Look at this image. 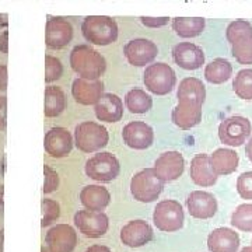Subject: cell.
<instances>
[{
	"instance_id": "10",
	"label": "cell",
	"mask_w": 252,
	"mask_h": 252,
	"mask_svg": "<svg viewBox=\"0 0 252 252\" xmlns=\"http://www.w3.org/2000/svg\"><path fill=\"white\" fill-rule=\"evenodd\" d=\"M74 224L81 234L89 238H99L108 231V217L102 212L79 210L74 215Z\"/></svg>"
},
{
	"instance_id": "33",
	"label": "cell",
	"mask_w": 252,
	"mask_h": 252,
	"mask_svg": "<svg viewBox=\"0 0 252 252\" xmlns=\"http://www.w3.org/2000/svg\"><path fill=\"white\" fill-rule=\"evenodd\" d=\"M231 224L241 231L252 233V203H244L235 209L231 215Z\"/></svg>"
},
{
	"instance_id": "3",
	"label": "cell",
	"mask_w": 252,
	"mask_h": 252,
	"mask_svg": "<svg viewBox=\"0 0 252 252\" xmlns=\"http://www.w3.org/2000/svg\"><path fill=\"white\" fill-rule=\"evenodd\" d=\"M81 32L90 44L107 46L118 39V24L108 16H89L81 24Z\"/></svg>"
},
{
	"instance_id": "35",
	"label": "cell",
	"mask_w": 252,
	"mask_h": 252,
	"mask_svg": "<svg viewBox=\"0 0 252 252\" xmlns=\"http://www.w3.org/2000/svg\"><path fill=\"white\" fill-rule=\"evenodd\" d=\"M63 74L62 62L52 55L45 56V83H54L59 80Z\"/></svg>"
},
{
	"instance_id": "38",
	"label": "cell",
	"mask_w": 252,
	"mask_h": 252,
	"mask_svg": "<svg viewBox=\"0 0 252 252\" xmlns=\"http://www.w3.org/2000/svg\"><path fill=\"white\" fill-rule=\"evenodd\" d=\"M142 24L149 28H160L168 24V17H142Z\"/></svg>"
},
{
	"instance_id": "1",
	"label": "cell",
	"mask_w": 252,
	"mask_h": 252,
	"mask_svg": "<svg viewBox=\"0 0 252 252\" xmlns=\"http://www.w3.org/2000/svg\"><path fill=\"white\" fill-rule=\"evenodd\" d=\"M70 66L84 80H99L107 70L104 56L90 45L74 46L70 52Z\"/></svg>"
},
{
	"instance_id": "25",
	"label": "cell",
	"mask_w": 252,
	"mask_h": 252,
	"mask_svg": "<svg viewBox=\"0 0 252 252\" xmlns=\"http://www.w3.org/2000/svg\"><path fill=\"white\" fill-rule=\"evenodd\" d=\"M80 202L87 210L101 212L109 205L111 193L101 185H87L81 189Z\"/></svg>"
},
{
	"instance_id": "37",
	"label": "cell",
	"mask_w": 252,
	"mask_h": 252,
	"mask_svg": "<svg viewBox=\"0 0 252 252\" xmlns=\"http://www.w3.org/2000/svg\"><path fill=\"white\" fill-rule=\"evenodd\" d=\"M44 193H52L59 187V175L52 167L44 165Z\"/></svg>"
},
{
	"instance_id": "16",
	"label": "cell",
	"mask_w": 252,
	"mask_h": 252,
	"mask_svg": "<svg viewBox=\"0 0 252 252\" xmlns=\"http://www.w3.org/2000/svg\"><path fill=\"white\" fill-rule=\"evenodd\" d=\"M122 137L126 146L135 150H144L149 149L154 140V132L152 126H149L146 122L135 121L130 122L124 127Z\"/></svg>"
},
{
	"instance_id": "20",
	"label": "cell",
	"mask_w": 252,
	"mask_h": 252,
	"mask_svg": "<svg viewBox=\"0 0 252 252\" xmlns=\"http://www.w3.org/2000/svg\"><path fill=\"white\" fill-rule=\"evenodd\" d=\"M104 94V83L101 80L76 79L73 81L72 95L81 105H94Z\"/></svg>"
},
{
	"instance_id": "22",
	"label": "cell",
	"mask_w": 252,
	"mask_h": 252,
	"mask_svg": "<svg viewBox=\"0 0 252 252\" xmlns=\"http://www.w3.org/2000/svg\"><path fill=\"white\" fill-rule=\"evenodd\" d=\"M95 117L102 122L115 124L124 117V102L117 94L105 93L95 104Z\"/></svg>"
},
{
	"instance_id": "29",
	"label": "cell",
	"mask_w": 252,
	"mask_h": 252,
	"mask_svg": "<svg viewBox=\"0 0 252 252\" xmlns=\"http://www.w3.org/2000/svg\"><path fill=\"white\" fill-rule=\"evenodd\" d=\"M206 21L202 17H177L172 21V28L177 35L182 38H193L202 34Z\"/></svg>"
},
{
	"instance_id": "19",
	"label": "cell",
	"mask_w": 252,
	"mask_h": 252,
	"mask_svg": "<svg viewBox=\"0 0 252 252\" xmlns=\"http://www.w3.org/2000/svg\"><path fill=\"white\" fill-rule=\"evenodd\" d=\"M172 59L185 70H196L205 63V54L192 42H180L172 48Z\"/></svg>"
},
{
	"instance_id": "34",
	"label": "cell",
	"mask_w": 252,
	"mask_h": 252,
	"mask_svg": "<svg viewBox=\"0 0 252 252\" xmlns=\"http://www.w3.org/2000/svg\"><path fill=\"white\" fill-rule=\"evenodd\" d=\"M41 213H42L41 225L48 227V225H51L59 219V216H61V206H59L58 202H55L54 199H42Z\"/></svg>"
},
{
	"instance_id": "7",
	"label": "cell",
	"mask_w": 252,
	"mask_h": 252,
	"mask_svg": "<svg viewBox=\"0 0 252 252\" xmlns=\"http://www.w3.org/2000/svg\"><path fill=\"white\" fill-rule=\"evenodd\" d=\"M154 225L164 233H174L182 228L185 221L184 209L180 202L167 199L161 200L154 207L153 213Z\"/></svg>"
},
{
	"instance_id": "27",
	"label": "cell",
	"mask_w": 252,
	"mask_h": 252,
	"mask_svg": "<svg viewBox=\"0 0 252 252\" xmlns=\"http://www.w3.org/2000/svg\"><path fill=\"white\" fill-rule=\"evenodd\" d=\"M238 154L231 149H217L210 156V165L216 175H228L238 168Z\"/></svg>"
},
{
	"instance_id": "9",
	"label": "cell",
	"mask_w": 252,
	"mask_h": 252,
	"mask_svg": "<svg viewBox=\"0 0 252 252\" xmlns=\"http://www.w3.org/2000/svg\"><path fill=\"white\" fill-rule=\"evenodd\" d=\"M252 132L251 122L244 117H230L219 125V139L221 143L240 147L243 146Z\"/></svg>"
},
{
	"instance_id": "26",
	"label": "cell",
	"mask_w": 252,
	"mask_h": 252,
	"mask_svg": "<svg viewBox=\"0 0 252 252\" xmlns=\"http://www.w3.org/2000/svg\"><path fill=\"white\" fill-rule=\"evenodd\" d=\"M171 118L172 122L181 129L195 127L202 121V107L187 102H178V105L172 109Z\"/></svg>"
},
{
	"instance_id": "21",
	"label": "cell",
	"mask_w": 252,
	"mask_h": 252,
	"mask_svg": "<svg viewBox=\"0 0 252 252\" xmlns=\"http://www.w3.org/2000/svg\"><path fill=\"white\" fill-rule=\"evenodd\" d=\"M207 248L210 252H237L240 248V235L227 227L216 228L207 237Z\"/></svg>"
},
{
	"instance_id": "46",
	"label": "cell",
	"mask_w": 252,
	"mask_h": 252,
	"mask_svg": "<svg viewBox=\"0 0 252 252\" xmlns=\"http://www.w3.org/2000/svg\"><path fill=\"white\" fill-rule=\"evenodd\" d=\"M3 235H4V230H0V252H3Z\"/></svg>"
},
{
	"instance_id": "49",
	"label": "cell",
	"mask_w": 252,
	"mask_h": 252,
	"mask_svg": "<svg viewBox=\"0 0 252 252\" xmlns=\"http://www.w3.org/2000/svg\"><path fill=\"white\" fill-rule=\"evenodd\" d=\"M251 248H252V247H251Z\"/></svg>"
},
{
	"instance_id": "30",
	"label": "cell",
	"mask_w": 252,
	"mask_h": 252,
	"mask_svg": "<svg viewBox=\"0 0 252 252\" xmlns=\"http://www.w3.org/2000/svg\"><path fill=\"white\" fill-rule=\"evenodd\" d=\"M233 74V66L227 59L217 58L209 63L205 69V79L212 84H221L230 80Z\"/></svg>"
},
{
	"instance_id": "5",
	"label": "cell",
	"mask_w": 252,
	"mask_h": 252,
	"mask_svg": "<svg viewBox=\"0 0 252 252\" xmlns=\"http://www.w3.org/2000/svg\"><path fill=\"white\" fill-rule=\"evenodd\" d=\"M143 83L150 93L156 95H165L175 87L177 76L171 66L164 62H157L146 67Z\"/></svg>"
},
{
	"instance_id": "47",
	"label": "cell",
	"mask_w": 252,
	"mask_h": 252,
	"mask_svg": "<svg viewBox=\"0 0 252 252\" xmlns=\"http://www.w3.org/2000/svg\"><path fill=\"white\" fill-rule=\"evenodd\" d=\"M241 252H252V248L251 247H245V248L241 250Z\"/></svg>"
},
{
	"instance_id": "2",
	"label": "cell",
	"mask_w": 252,
	"mask_h": 252,
	"mask_svg": "<svg viewBox=\"0 0 252 252\" xmlns=\"http://www.w3.org/2000/svg\"><path fill=\"white\" fill-rule=\"evenodd\" d=\"M227 41L231 44L235 61L241 64H252V26L245 20H235L225 30Z\"/></svg>"
},
{
	"instance_id": "14",
	"label": "cell",
	"mask_w": 252,
	"mask_h": 252,
	"mask_svg": "<svg viewBox=\"0 0 252 252\" xmlns=\"http://www.w3.org/2000/svg\"><path fill=\"white\" fill-rule=\"evenodd\" d=\"M185 168V160L180 152H165L154 162V172L160 180L171 182L180 178Z\"/></svg>"
},
{
	"instance_id": "45",
	"label": "cell",
	"mask_w": 252,
	"mask_h": 252,
	"mask_svg": "<svg viewBox=\"0 0 252 252\" xmlns=\"http://www.w3.org/2000/svg\"><path fill=\"white\" fill-rule=\"evenodd\" d=\"M3 195H4V187L0 185V210L3 209Z\"/></svg>"
},
{
	"instance_id": "31",
	"label": "cell",
	"mask_w": 252,
	"mask_h": 252,
	"mask_svg": "<svg viewBox=\"0 0 252 252\" xmlns=\"http://www.w3.org/2000/svg\"><path fill=\"white\" fill-rule=\"evenodd\" d=\"M125 105L132 114H146L153 107L152 97L142 89H133L125 95Z\"/></svg>"
},
{
	"instance_id": "6",
	"label": "cell",
	"mask_w": 252,
	"mask_h": 252,
	"mask_svg": "<svg viewBox=\"0 0 252 252\" xmlns=\"http://www.w3.org/2000/svg\"><path fill=\"white\" fill-rule=\"evenodd\" d=\"M164 189L162 182L154 172L153 168L142 170L130 181V192L133 198L142 203H152L161 195Z\"/></svg>"
},
{
	"instance_id": "40",
	"label": "cell",
	"mask_w": 252,
	"mask_h": 252,
	"mask_svg": "<svg viewBox=\"0 0 252 252\" xmlns=\"http://www.w3.org/2000/svg\"><path fill=\"white\" fill-rule=\"evenodd\" d=\"M0 52L1 54H9V31H4L0 35Z\"/></svg>"
},
{
	"instance_id": "13",
	"label": "cell",
	"mask_w": 252,
	"mask_h": 252,
	"mask_svg": "<svg viewBox=\"0 0 252 252\" xmlns=\"http://www.w3.org/2000/svg\"><path fill=\"white\" fill-rule=\"evenodd\" d=\"M73 39L72 24L63 17H52L46 21L45 42L51 49H62Z\"/></svg>"
},
{
	"instance_id": "18",
	"label": "cell",
	"mask_w": 252,
	"mask_h": 252,
	"mask_svg": "<svg viewBox=\"0 0 252 252\" xmlns=\"http://www.w3.org/2000/svg\"><path fill=\"white\" fill-rule=\"evenodd\" d=\"M153 240V230L144 220H132L121 228V241L129 248H139Z\"/></svg>"
},
{
	"instance_id": "23",
	"label": "cell",
	"mask_w": 252,
	"mask_h": 252,
	"mask_svg": "<svg viewBox=\"0 0 252 252\" xmlns=\"http://www.w3.org/2000/svg\"><path fill=\"white\" fill-rule=\"evenodd\" d=\"M190 180L199 187H213L217 182V175L212 170L210 157L205 153L196 154L190 161L189 170Z\"/></svg>"
},
{
	"instance_id": "4",
	"label": "cell",
	"mask_w": 252,
	"mask_h": 252,
	"mask_svg": "<svg viewBox=\"0 0 252 252\" xmlns=\"http://www.w3.org/2000/svg\"><path fill=\"white\" fill-rule=\"evenodd\" d=\"M108 130L97 122H81L74 129V143L83 153H94L108 144Z\"/></svg>"
},
{
	"instance_id": "28",
	"label": "cell",
	"mask_w": 252,
	"mask_h": 252,
	"mask_svg": "<svg viewBox=\"0 0 252 252\" xmlns=\"http://www.w3.org/2000/svg\"><path fill=\"white\" fill-rule=\"evenodd\" d=\"M44 114L46 118H56L66 109V95L61 87L48 86L44 93Z\"/></svg>"
},
{
	"instance_id": "44",
	"label": "cell",
	"mask_w": 252,
	"mask_h": 252,
	"mask_svg": "<svg viewBox=\"0 0 252 252\" xmlns=\"http://www.w3.org/2000/svg\"><path fill=\"white\" fill-rule=\"evenodd\" d=\"M9 26V16L7 14H0V27H7Z\"/></svg>"
},
{
	"instance_id": "24",
	"label": "cell",
	"mask_w": 252,
	"mask_h": 252,
	"mask_svg": "<svg viewBox=\"0 0 252 252\" xmlns=\"http://www.w3.org/2000/svg\"><path fill=\"white\" fill-rule=\"evenodd\" d=\"M177 97L178 102H187L202 107L206 98V89L203 83L196 77H187L180 83Z\"/></svg>"
},
{
	"instance_id": "17",
	"label": "cell",
	"mask_w": 252,
	"mask_h": 252,
	"mask_svg": "<svg viewBox=\"0 0 252 252\" xmlns=\"http://www.w3.org/2000/svg\"><path fill=\"white\" fill-rule=\"evenodd\" d=\"M187 207L192 217L206 220L216 215L219 206H217L216 198L212 193L205 190H193L187 198Z\"/></svg>"
},
{
	"instance_id": "43",
	"label": "cell",
	"mask_w": 252,
	"mask_h": 252,
	"mask_svg": "<svg viewBox=\"0 0 252 252\" xmlns=\"http://www.w3.org/2000/svg\"><path fill=\"white\" fill-rule=\"evenodd\" d=\"M245 154H247V157L250 158V161L252 162V137L250 139V142L247 143V147H245Z\"/></svg>"
},
{
	"instance_id": "8",
	"label": "cell",
	"mask_w": 252,
	"mask_h": 252,
	"mask_svg": "<svg viewBox=\"0 0 252 252\" xmlns=\"http://www.w3.org/2000/svg\"><path fill=\"white\" fill-rule=\"evenodd\" d=\"M86 174L91 180L98 182H111L117 178L121 171V165L114 154L108 152L94 154L86 162Z\"/></svg>"
},
{
	"instance_id": "12",
	"label": "cell",
	"mask_w": 252,
	"mask_h": 252,
	"mask_svg": "<svg viewBox=\"0 0 252 252\" xmlns=\"http://www.w3.org/2000/svg\"><path fill=\"white\" fill-rule=\"evenodd\" d=\"M77 241V233L69 224L54 225L45 235L46 250L49 252H73Z\"/></svg>"
},
{
	"instance_id": "48",
	"label": "cell",
	"mask_w": 252,
	"mask_h": 252,
	"mask_svg": "<svg viewBox=\"0 0 252 252\" xmlns=\"http://www.w3.org/2000/svg\"><path fill=\"white\" fill-rule=\"evenodd\" d=\"M41 252H49V251H48V250H46L45 247H42V248H41Z\"/></svg>"
},
{
	"instance_id": "42",
	"label": "cell",
	"mask_w": 252,
	"mask_h": 252,
	"mask_svg": "<svg viewBox=\"0 0 252 252\" xmlns=\"http://www.w3.org/2000/svg\"><path fill=\"white\" fill-rule=\"evenodd\" d=\"M86 252H112L109 250L108 247H105V245H93L90 248H87Z\"/></svg>"
},
{
	"instance_id": "32",
	"label": "cell",
	"mask_w": 252,
	"mask_h": 252,
	"mask_svg": "<svg viewBox=\"0 0 252 252\" xmlns=\"http://www.w3.org/2000/svg\"><path fill=\"white\" fill-rule=\"evenodd\" d=\"M233 90L241 99H252V69H243L235 74Z\"/></svg>"
},
{
	"instance_id": "15",
	"label": "cell",
	"mask_w": 252,
	"mask_h": 252,
	"mask_svg": "<svg viewBox=\"0 0 252 252\" xmlns=\"http://www.w3.org/2000/svg\"><path fill=\"white\" fill-rule=\"evenodd\" d=\"M45 152L54 158H62L69 156L73 149V137L64 127L56 126L46 132L44 139Z\"/></svg>"
},
{
	"instance_id": "11",
	"label": "cell",
	"mask_w": 252,
	"mask_h": 252,
	"mask_svg": "<svg viewBox=\"0 0 252 252\" xmlns=\"http://www.w3.org/2000/svg\"><path fill=\"white\" fill-rule=\"evenodd\" d=\"M124 54L127 62L136 67H143L152 63L158 55V48L153 41L146 38H136L129 41L124 48Z\"/></svg>"
},
{
	"instance_id": "39",
	"label": "cell",
	"mask_w": 252,
	"mask_h": 252,
	"mask_svg": "<svg viewBox=\"0 0 252 252\" xmlns=\"http://www.w3.org/2000/svg\"><path fill=\"white\" fill-rule=\"evenodd\" d=\"M7 126V97H0V130Z\"/></svg>"
},
{
	"instance_id": "41",
	"label": "cell",
	"mask_w": 252,
	"mask_h": 252,
	"mask_svg": "<svg viewBox=\"0 0 252 252\" xmlns=\"http://www.w3.org/2000/svg\"><path fill=\"white\" fill-rule=\"evenodd\" d=\"M7 87V66L0 64V91H4Z\"/></svg>"
},
{
	"instance_id": "36",
	"label": "cell",
	"mask_w": 252,
	"mask_h": 252,
	"mask_svg": "<svg viewBox=\"0 0 252 252\" xmlns=\"http://www.w3.org/2000/svg\"><path fill=\"white\" fill-rule=\"evenodd\" d=\"M237 190L240 196L247 200H252V171L243 172L237 180Z\"/></svg>"
}]
</instances>
